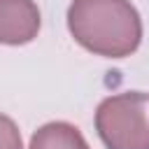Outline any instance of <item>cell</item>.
Here are the masks:
<instances>
[{"label": "cell", "instance_id": "obj_4", "mask_svg": "<svg viewBox=\"0 0 149 149\" xmlns=\"http://www.w3.org/2000/svg\"><path fill=\"white\" fill-rule=\"evenodd\" d=\"M28 149H91V147L77 126L68 121H49L33 133Z\"/></svg>", "mask_w": 149, "mask_h": 149}, {"label": "cell", "instance_id": "obj_1", "mask_svg": "<svg viewBox=\"0 0 149 149\" xmlns=\"http://www.w3.org/2000/svg\"><path fill=\"white\" fill-rule=\"evenodd\" d=\"M68 30L79 47L102 58H126L142 42V19L130 0H72Z\"/></svg>", "mask_w": 149, "mask_h": 149}, {"label": "cell", "instance_id": "obj_3", "mask_svg": "<svg viewBox=\"0 0 149 149\" xmlns=\"http://www.w3.org/2000/svg\"><path fill=\"white\" fill-rule=\"evenodd\" d=\"M42 26L35 0H0V44L21 47L37 37Z\"/></svg>", "mask_w": 149, "mask_h": 149}, {"label": "cell", "instance_id": "obj_5", "mask_svg": "<svg viewBox=\"0 0 149 149\" xmlns=\"http://www.w3.org/2000/svg\"><path fill=\"white\" fill-rule=\"evenodd\" d=\"M0 149H23L21 130L7 114H0Z\"/></svg>", "mask_w": 149, "mask_h": 149}, {"label": "cell", "instance_id": "obj_2", "mask_svg": "<svg viewBox=\"0 0 149 149\" xmlns=\"http://www.w3.org/2000/svg\"><path fill=\"white\" fill-rule=\"evenodd\" d=\"M95 130L107 149H149V95H107L95 109Z\"/></svg>", "mask_w": 149, "mask_h": 149}]
</instances>
